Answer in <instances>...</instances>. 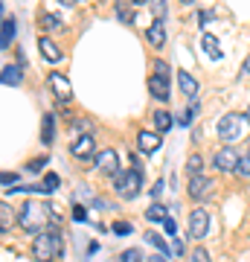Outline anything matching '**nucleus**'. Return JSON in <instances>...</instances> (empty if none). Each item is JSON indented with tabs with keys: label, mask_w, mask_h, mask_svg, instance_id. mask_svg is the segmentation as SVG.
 <instances>
[{
	"label": "nucleus",
	"mask_w": 250,
	"mask_h": 262,
	"mask_svg": "<svg viewBox=\"0 0 250 262\" xmlns=\"http://www.w3.org/2000/svg\"><path fill=\"white\" fill-rule=\"evenodd\" d=\"M120 262H140V251H134V248H131V251H122Z\"/></svg>",
	"instance_id": "obj_31"
},
{
	"label": "nucleus",
	"mask_w": 250,
	"mask_h": 262,
	"mask_svg": "<svg viewBox=\"0 0 250 262\" xmlns=\"http://www.w3.org/2000/svg\"><path fill=\"white\" fill-rule=\"evenodd\" d=\"M177 84H180V91H184L186 96H195V94H198V82H195L192 76L186 73V70H177Z\"/></svg>",
	"instance_id": "obj_16"
},
{
	"label": "nucleus",
	"mask_w": 250,
	"mask_h": 262,
	"mask_svg": "<svg viewBox=\"0 0 250 262\" xmlns=\"http://www.w3.org/2000/svg\"><path fill=\"white\" fill-rule=\"evenodd\" d=\"M146 242H148V245H154L160 256H172V248L163 242V236H157V233H151V230H148V233H146Z\"/></svg>",
	"instance_id": "obj_20"
},
{
	"label": "nucleus",
	"mask_w": 250,
	"mask_h": 262,
	"mask_svg": "<svg viewBox=\"0 0 250 262\" xmlns=\"http://www.w3.org/2000/svg\"><path fill=\"white\" fill-rule=\"evenodd\" d=\"M12 38H15V20L6 18V20H3V32H0V50H9L12 47Z\"/></svg>",
	"instance_id": "obj_17"
},
{
	"label": "nucleus",
	"mask_w": 250,
	"mask_h": 262,
	"mask_svg": "<svg viewBox=\"0 0 250 262\" xmlns=\"http://www.w3.org/2000/svg\"><path fill=\"white\" fill-rule=\"evenodd\" d=\"M177 122H180V125H189V122H192V114H189V111H180V114H177Z\"/></svg>",
	"instance_id": "obj_37"
},
{
	"label": "nucleus",
	"mask_w": 250,
	"mask_h": 262,
	"mask_svg": "<svg viewBox=\"0 0 250 262\" xmlns=\"http://www.w3.org/2000/svg\"><path fill=\"white\" fill-rule=\"evenodd\" d=\"M58 3H64V6H76V0H58Z\"/></svg>",
	"instance_id": "obj_41"
},
{
	"label": "nucleus",
	"mask_w": 250,
	"mask_h": 262,
	"mask_svg": "<svg viewBox=\"0 0 250 262\" xmlns=\"http://www.w3.org/2000/svg\"><path fill=\"white\" fill-rule=\"evenodd\" d=\"M151 15L154 20H166V0H151Z\"/></svg>",
	"instance_id": "obj_26"
},
{
	"label": "nucleus",
	"mask_w": 250,
	"mask_h": 262,
	"mask_svg": "<svg viewBox=\"0 0 250 262\" xmlns=\"http://www.w3.org/2000/svg\"><path fill=\"white\" fill-rule=\"evenodd\" d=\"M210 233V215H207V210H192L189 213V236L192 239H204V236Z\"/></svg>",
	"instance_id": "obj_6"
},
{
	"label": "nucleus",
	"mask_w": 250,
	"mask_h": 262,
	"mask_svg": "<svg viewBox=\"0 0 250 262\" xmlns=\"http://www.w3.org/2000/svg\"><path fill=\"white\" fill-rule=\"evenodd\" d=\"M47 160H50V158H35V160H29V172H41V169L47 166Z\"/></svg>",
	"instance_id": "obj_32"
},
{
	"label": "nucleus",
	"mask_w": 250,
	"mask_h": 262,
	"mask_svg": "<svg viewBox=\"0 0 250 262\" xmlns=\"http://www.w3.org/2000/svg\"><path fill=\"white\" fill-rule=\"evenodd\" d=\"M53 213H56V210H53L50 204L27 201V204L20 207V213H18V225L24 227V230H29V233H35V230H44V227L50 225Z\"/></svg>",
	"instance_id": "obj_1"
},
{
	"label": "nucleus",
	"mask_w": 250,
	"mask_h": 262,
	"mask_svg": "<svg viewBox=\"0 0 250 262\" xmlns=\"http://www.w3.org/2000/svg\"><path fill=\"white\" fill-rule=\"evenodd\" d=\"M38 50H41V56H44L47 61H53V64H56V61H61V56H64L53 38H41V41H38Z\"/></svg>",
	"instance_id": "obj_12"
},
{
	"label": "nucleus",
	"mask_w": 250,
	"mask_h": 262,
	"mask_svg": "<svg viewBox=\"0 0 250 262\" xmlns=\"http://www.w3.org/2000/svg\"><path fill=\"white\" fill-rule=\"evenodd\" d=\"M146 219L151 222V225H154V222H166V219H169V210H166L163 204H151V207L146 210Z\"/></svg>",
	"instance_id": "obj_22"
},
{
	"label": "nucleus",
	"mask_w": 250,
	"mask_h": 262,
	"mask_svg": "<svg viewBox=\"0 0 250 262\" xmlns=\"http://www.w3.org/2000/svg\"><path fill=\"white\" fill-rule=\"evenodd\" d=\"M146 38H148L151 47H157V50L163 47V44H166V27H163V20H154V24L146 29Z\"/></svg>",
	"instance_id": "obj_13"
},
{
	"label": "nucleus",
	"mask_w": 250,
	"mask_h": 262,
	"mask_svg": "<svg viewBox=\"0 0 250 262\" xmlns=\"http://www.w3.org/2000/svg\"><path fill=\"white\" fill-rule=\"evenodd\" d=\"M3 184L15 189V184H18V175H9V172H3Z\"/></svg>",
	"instance_id": "obj_36"
},
{
	"label": "nucleus",
	"mask_w": 250,
	"mask_h": 262,
	"mask_svg": "<svg viewBox=\"0 0 250 262\" xmlns=\"http://www.w3.org/2000/svg\"><path fill=\"white\" fill-rule=\"evenodd\" d=\"M41 184H44V192H56V189H58V184H61V181H58V175H56V172H47V175H44V181H41Z\"/></svg>",
	"instance_id": "obj_25"
},
{
	"label": "nucleus",
	"mask_w": 250,
	"mask_h": 262,
	"mask_svg": "<svg viewBox=\"0 0 250 262\" xmlns=\"http://www.w3.org/2000/svg\"><path fill=\"white\" fill-rule=\"evenodd\" d=\"M12 227V207L9 204H0V230L6 233Z\"/></svg>",
	"instance_id": "obj_23"
},
{
	"label": "nucleus",
	"mask_w": 250,
	"mask_h": 262,
	"mask_svg": "<svg viewBox=\"0 0 250 262\" xmlns=\"http://www.w3.org/2000/svg\"><path fill=\"white\" fill-rule=\"evenodd\" d=\"M50 88H53L56 99H61V102H67V99L73 96V91H70V82H67V76H61V73H50Z\"/></svg>",
	"instance_id": "obj_10"
},
{
	"label": "nucleus",
	"mask_w": 250,
	"mask_h": 262,
	"mask_svg": "<svg viewBox=\"0 0 250 262\" xmlns=\"http://www.w3.org/2000/svg\"><path fill=\"white\" fill-rule=\"evenodd\" d=\"M131 3H137V6H140V3H146V0H131Z\"/></svg>",
	"instance_id": "obj_44"
},
{
	"label": "nucleus",
	"mask_w": 250,
	"mask_h": 262,
	"mask_svg": "<svg viewBox=\"0 0 250 262\" xmlns=\"http://www.w3.org/2000/svg\"><path fill=\"white\" fill-rule=\"evenodd\" d=\"M244 125H247V120L241 114H224L218 120V137L224 143H236L244 137Z\"/></svg>",
	"instance_id": "obj_4"
},
{
	"label": "nucleus",
	"mask_w": 250,
	"mask_h": 262,
	"mask_svg": "<svg viewBox=\"0 0 250 262\" xmlns=\"http://www.w3.org/2000/svg\"><path fill=\"white\" fill-rule=\"evenodd\" d=\"M244 73L250 76V58H247V61H244Z\"/></svg>",
	"instance_id": "obj_42"
},
{
	"label": "nucleus",
	"mask_w": 250,
	"mask_h": 262,
	"mask_svg": "<svg viewBox=\"0 0 250 262\" xmlns=\"http://www.w3.org/2000/svg\"><path fill=\"white\" fill-rule=\"evenodd\" d=\"M131 230H134V227H131L128 222H117V225H113V233H120V236L131 233Z\"/></svg>",
	"instance_id": "obj_34"
},
{
	"label": "nucleus",
	"mask_w": 250,
	"mask_h": 262,
	"mask_svg": "<svg viewBox=\"0 0 250 262\" xmlns=\"http://www.w3.org/2000/svg\"><path fill=\"white\" fill-rule=\"evenodd\" d=\"M189 262H210V253H207L204 248H195V251L189 253Z\"/></svg>",
	"instance_id": "obj_29"
},
{
	"label": "nucleus",
	"mask_w": 250,
	"mask_h": 262,
	"mask_svg": "<svg viewBox=\"0 0 250 262\" xmlns=\"http://www.w3.org/2000/svg\"><path fill=\"white\" fill-rule=\"evenodd\" d=\"M172 253H175V256H180V253H184V242H180V239H172Z\"/></svg>",
	"instance_id": "obj_35"
},
{
	"label": "nucleus",
	"mask_w": 250,
	"mask_h": 262,
	"mask_svg": "<svg viewBox=\"0 0 250 262\" xmlns=\"http://www.w3.org/2000/svg\"><path fill=\"white\" fill-rule=\"evenodd\" d=\"M175 125V117L169 111H154V128H157V134H163V131H169Z\"/></svg>",
	"instance_id": "obj_18"
},
{
	"label": "nucleus",
	"mask_w": 250,
	"mask_h": 262,
	"mask_svg": "<svg viewBox=\"0 0 250 262\" xmlns=\"http://www.w3.org/2000/svg\"><path fill=\"white\" fill-rule=\"evenodd\" d=\"M186 111L192 114V117H195V114H201V102H189V108H186Z\"/></svg>",
	"instance_id": "obj_39"
},
{
	"label": "nucleus",
	"mask_w": 250,
	"mask_h": 262,
	"mask_svg": "<svg viewBox=\"0 0 250 262\" xmlns=\"http://www.w3.org/2000/svg\"><path fill=\"white\" fill-rule=\"evenodd\" d=\"M3 84H20V67L18 64H3Z\"/></svg>",
	"instance_id": "obj_21"
},
{
	"label": "nucleus",
	"mask_w": 250,
	"mask_h": 262,
	"mask_svg": "<svg viewBox=\"0 0 250 262\" xmlns=\"http://www.w3.org/2000/svg\"><path fill=\"white\" fill-rule=\"evenodd\" d=\"M41 27L44 29H58L61 27V18H58V15H41Z\"/></svg>",
	"instance_id": "obj_27"
},
{
	"label": "nucleus",
	"mask_w": 250,
	"mask_h": 262,
	"mask_svg": "<svg viewBox=\"0 0 250 262\" xmlns=\"http://www.w3.org/2000/svg\"><path fill=\"white\" fill-rule=\"evenodd\" d=\"M239 151L233 149V146H224V149L215 151L213 158V166L218 169V172H236V166H239Z\"/></svg>",
	"instance_id": "obj_5"
},
{
	"label": "nucleus",
	"mask_w": 250,
	"mask_h": 262,
	"mask_svg": "<svg viewBox=\"0 0 250 262\" xmlns=\"http://www.w3.org/2000/svg\"><path fill=\"white\" fill-rule=\"evenodd\" d=\"M163 227H166V233L172 236V239H175V236H177V222H175V219H172V215H169L166 222H163Z\"/></svg>",
	"instance_id": "obj_33"
},
{
	"label": "nucleus",
	"mask_w": 250,
	"mask_h": 262,
	"mask_svg": "<svg viewBox=\"0 0 250 262\" xmlns=\"http://www.w3.org/2000/svg\"><path fill=\"white\" fill-rule=\"evenodd\" d=\"M244 120H247V125H250V108H247V111H244Z\"/></svg>",
	"instance_id": "obj_43"
},
{
	"label": "nucleus",
	"mask_w": 250,
	"mask_h": 262,
	"mask_svg": "<svg viewBox=\"0 0 250 262\" xmlns=\"http://www.w3.org/2000/svg\"><path fill=\"white\" fill-rule=\"evenodd\" d=\"M201 166H204V160H201V155H192V158L186 160V172H189V175H201Z\"/></svg>",
	"instance_id": "obj_24"
},
{
	"label": "nucleus",
	"mask_w": 250,
	"mask_h": 262,
	"mask_svg": "<svg viewBox=\"0 0 250 262\" xmlns=\"http://www.w3.org/2000/svg\"><path fill=\"white\" fill-rule=\"evenodd\" d=\"M53 137H56V117H53V114H44V122H41V143L50 146Z\"/></svg>",
	"instance_id": "obj_15"
},
{
	"label": "nucleus",
	"mask_w": 250,
	"mask_h": 262,
	"mask_svg": "<svg viewBox=\"0 0 250 262\" xmlns=\"http://www.w3.org/2000/svg\"><path fill=\"white\" fill-rule=\"evenodd\" d=\"M151 67H154V76H160V79H169V64H166V61H160V58H157Z\"/></svg>",
	"instance_id": "obj_30"
},
{
	"label": "nucleus",
	"mask_w": 250,
	"mask_h": 262,
	"mask_svg": "<svg viewBox=\"0 0 250 262\" xmlns=\"http://www.w3.org/2000/svg\"><path fill=\"white\" fill-rule=\"evenodd\" d=\"M61 253V233L56 230H41L32 242V256L38 262H53Z\"/></svg>",
	"instance_id": "obj_2"
},
{
	"label": "nucleus",
	"mask_w": 250,
	"mask_h": 262,
	"mask_svg": "<svg viewBox=\"0 0 250 262\" xmlns=\"http://www.w3.org/2000/svg\"><path fill=\"white\" fill-rule=\"evenodd\" d=\"M113 189H117V195L131 201V198L140 195V189H143V172L140 169H128V172H120L117 178H113Z\"/></svg>",
	"instance_id": "obj_3"
},
{
	"label": "nucleus",
	"mask_w": 250,
	"mask_h": 262,
	"mask_svg": "<svg viewBox=\"0 0 250 262\" xmlns=\"http://www.w3.org/2000/svg\"><path fill=\"white\" fill-rule=\"evenodd\" d=\"M148 91H151V96H154V99H160V102H166V99H169V79L151 76V79H148Z\"/></svg>",
	"instance_id": "obj_14"
},
{
	"label": "nucleus",
	"mask_w": 250,
	"mask_h": 262,
	"mask_svg": "<svg viewBox=\"0 0 250 262\" xmlns=\"http://www.w3.org/2000/svg\"><path fill=\"white\" fill-rule=\"evenodd\" d=\"M160 143H163L160 134H151V131H140V134H137V146H140V151H146V155L157 151Z\"/></svg>",
	"instance_id": "obj_11"
},
{
	"label": "nucleus",
	"mask_w": 250,
	"mask_h": 262,
	"mask_svg": "<svg viewBox=\"0 0 250 262\" xmlns=\"http://www.w3.org/2000/svg\"><path fill=\"white\" fill-rule=\"evenodd\" d=\"M148 262H166V256H160V253H157V256H151Z\"/></svg>",
	"instance_id": "obj_40"
},
{
	"label": "nucleus",
	"mask_w": 250,
	"mask_h": 262,
	"mask_svg": "<svg viewBox=\"0 0 250 262\" xmlns=\"http://www.w3.org/2000/svg\"><path fill=\"white\" fill-rule=\"evenodd\" d=\"M180 3H192V0H180Z\"/></svg>",
	"instance_id": "obj_45"
},
{
	"label": "nucleus",
	"mask_w": 250,
	"mask_h": 262,
	"mask_svg": "<svg viewBox=\"0 0 250 262\" xmlns=\"http://www.w3.org/2000/svg\"><path fill=\"white\" fill-rule=\"evenodd\" d=\"M201 47H204V53L210 58H221V47H218V38L215 35H204L201 38Z\"/></svg>",
	"instance_id": "obj_19"
},
{
	"label": "nucleus",
	"mask_w": 250,
	"mask_h": 262,
	"mask_svg": "<svg viewBox=\"0 0 250 262\" xmlns=\"http://www.w3.org/2000/svg\"><path fill=\"white\" fill-rule=\"evenodd\" d=\"M96 146H93V137L90 134H82V137H76L73 140V146H70V151H73V158H82V160H87V158H96Z\"/></svg>",
	"instance_id": "obj_9"
},
{
	"label": "nucleus",
	"mask_w": 250,
	"mask_h": 262,
	"mask_svg": "<svg viewBox=\"0 0 250 262\" xmlns=\"http://www.w3.org/2000/svg\"><path fill=\"white\" fill-rule=\"evenodd\" d=\"M236 175H241V178H250V155H244V158L239 160V166H236Z\"/></svg>",
	"instance_id": "obj_28"
},
{
	"label": "nucleus",
	"mask_w": 250,
	"mask_h": 262,
	"mask_svg": "<svg viewBox=\"0 0 250 262\" xmlns=\"http://www.w3.org/2000/svg\"><path fill=\"white\" fill-rule=\"evenodd\" d=\"M96 169H99L102 175L117 178V175H120V160H117V151H113V149L99 151V155H96Z\"/></svg>",
	"instance_id": "obj_7"
},
{
	"label": "nucleus",
	"mask_w": 250,
	"mask_h": 262,
	"mask_svg": "<svg viewBox=\"0 0 250 262\" xmlns=\"http://www.w3.org/2000/svg\"><path fill=\"white\" fill-rule=\"evenodd\" d=\"M73 219H76V222H84V219H87V210H84V207H76V210H73Z\"/></svg>",
	"instance_id": "obj_38"
},
{
	"label": "nucleus",
	"mask_w": 250,
	"mask_h": 262,
	"mask_svg": "<svg viewBox=\"0 0 250 262\" xmlns=\"http://www.w3.org/2000/svg\"><path fill=\"white\" fill-rule=\"evenodd\" d=\"M189 195L195 198V201H204V198L213 195V181L204 178V175H195L192 181H189Z\"/></svg>",
	"instance_id": "obj_8"
}]
</instances>
